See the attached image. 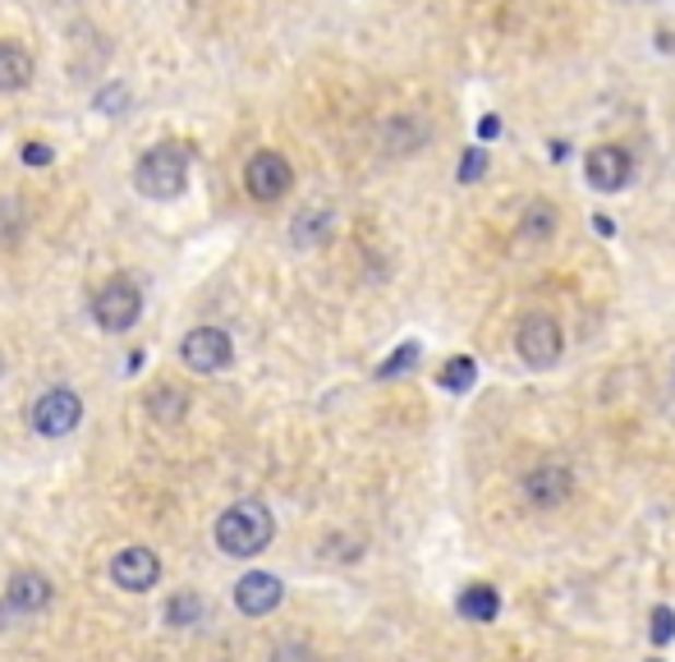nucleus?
<instances>
[{
	"mask_svg": "<svg viewBox=\"0 0 675 662\" xmlns=\"http://www.w3.org/2000/svg\"><path fill=\"white\" fill-rule=\"evenodd\" d=\"M110 580L129 593H143L162 580V561H156V552H147V547H125V552H116V561H110Z\"/></svg>",
	"mask_w": 675,
	"mask_h": 662,
	"instance_id": "1a4fd4ad",
	"label": "nucleus"
},
{
	"mask_svg": "<svg viewBox=\"0 0 675 662\" xmlns=\"http://www.w3.org/2000/svg\"><path fill=\"white\" fill-rule=\"evenodd\" d=\"M33 79V60L24 47H14V42H0V93H19V87H28Z\"/></svg>",
	"mask_w": 675,
	"mask_h": 662,
	"instance_id": "2eb2a0df",
	"label": "nucleus"
},
{
	"mask_svg": "<svg viewBox=\"0 0 675 662\" xmlns=\"http://www.w3.org/2000/svg\"><path fill=\"white\" fill-rule=\"evenodd\" d=\"M427 143V125L414 120V116H395L381 129V147L391 152V157H404V152H418Z\"/></svg>",
	"mask_w": 675,
	"mask_h": 662,
	"instance_id": "4468645a",
	"label": "nucleus"
},
{
	"mask_svg": "<svg viewBox=\"0 0 675 662\" xmlns=\"http://www.w3.org/2000/svg\"><path fill=\"white\" fill-rule=\"evenodd\" d=\"M520 493H524V501L533 506V511H556L560 501H570L575 474H570V465H560V460H543V465H533L524 474Z\"/></svg>",
	"mask_w": 675,
	"mask_h": 662,
	"instance_id": "20e7f679",
	"label": "nucleus"
},
{
	"mask_svg": "<svg viewBox=\"0 0 675 662\" xmlns=\"http://www.w3.org/2000/svg\"><path fill=\"white\" fill-rule=\"evenodd\" d=\"M244 185H249L258 203H276V198H285V189L295 185V170H289L281 152H253L249 166H244Z\"/></svg>",
	"mask_w": 675,
	"mask_h": 662,
	"instance_id": "423d86ee",
	"label": "nucleus"
},
{
	"mask_svg": "<svg viewBox=\"0 0 675 662\" xmlns=\"http://www.w3.org/2000/svg\"><path fill=\"white\" fill-rule=\"evenodd\" d=\"M139 314H143V295L133 291L129 281L102 285L97 299H93V318H97L102 331H129L133 322H139Z\"/></svg>",
	"mask_w": 675,
	"mask_h": 662,
	"instance_id": "39448f33",
	"label": "nucleus"
},
{
	"mask_svg": "<svg viewBox=\"0 0 675 662\" xmlns=\"http://www.w3.org/2000/svg\"><path fill=\"white\" fill-rule=\"evenodd\" d=\"M514 350H520L524 368L547 373L566 355V331H560V322L552 314H524L520 331H514Z\"/></svg>",
	"mask_w": 675,
	"mask_h": 662,
	"instance_id": "7ed1b4c3",
	"label": "nucleus"
},
{
	"mask_svg": "<svg viewBox=\"0 0 675 662\" xmlns=\"http://www.w3.org/2000/svg\"><path fill=\"white\" fill-rule=\"evenodd\" d=\"M185 180H189V152L175 147V143L143 152V162L133 166V185H139V193H147V198L185 193Z\"/></svg>",
	"mask_w": 675,
	"mask_h": 662,
	"instance_id": "f03ea898",
	"label": "nucleus"
},
{
	"mask_svg": "<svg viewBox=\"0 0 675 662\" xmlns=\"http://www.w3.org/2000/svg\"><path fill=\"white\" fill-rule=\"evenodd\" d=\"M79 418H83V405H79V395L74 391H47L42 401L33 405V428L37 433H47V437H64V433H74L79 428Z\"/></svg>",
	"mask_w": 675,
	"mask_h": 662,
	"instance_id": "6e6552de",
	"label": "nucleus"
},
{
	"mask_svg": "<svg viewBox=\"0 0 675 662\" xmlns=\"http://www.w3.org/2000/svg\"><path fill=\"white\" fill-rule=\"evenodd\" d=\"M556 230V208L552 203H533L524 212V239H547Z\"/></svg>",
	"mask_w": 675,
	"mask_h": 662,
	"instance_id": "6ab92c4d",
	"label": "nucleus"
},
{
	"mask_svg": "<svg viewBox=\"0 0 675 662\" xmlns=\"http://www.w3.org/2000/svg\"><path fill=\"white\" fill-rule=\"evenodd\" d=\"M652 645H671V639H675V612L662 603V607H652Z\"/></svg>",
	"mask_w": 675,
	"mask_h": 662,
	"instance_id": "412c9836",
	"label": "nucleus"
},
{
	"mask_svg": "<svg viewBox=\"0 0 675 662\" xmlns=\"http://www.w3.org/2000/svg\"><path fill=\"white\" fill-rule=\"evenodd\" d=\"M483 170H487V147H469L460 162V185H474Z\"/></svg>",
	"mask_w": 675,
	"mask_h": 662,
	"instance_id": "b1692460",
	"label": "nucleus"
},
{
	"mask_svg": "<svg viewBox=\"0 0 675 662\" xmlns=\"http://www.w3.org/2000/svg\"><path fill=\"white\" fill-rule=\"evenodd\" d=\"M198 612H202V603L193 599V593H185V599H175V603L166 607V616H170V622H175V626H189V622H193V616H198Z\"/></svg>",
	"mask_w": 675,
	"mask_h": 662,
	"instance_id": "393cba45",
	"label": "nucleus"
},
{
	"mask_svg": "<svg viewBox=\"0 0 675 662\" xmlns=\"http://www.w3.org/2000/svg\"><path fill=\"white\" fill-rule=\"evenodd\" d=\"M24 162H28V166H47V162H51V147H47V143H28V147H24Z\"/></svg>",
	"mask_w": 675,
	"mask_h": 662,
	"instance_id": "bb28decb",
	"label": "nucleus"
},
{
	"mask_svg": "<svg viewBox=\"0 0 675 662\" xmlns=\"http://www.w3.org/2000/svg\"><path fill=\"white\" fill-rule=\"evenodd\" d=\"M272 539H276V520L262 501H235L216 520V547L225 557H258Z\"/></svg>",
	"mask_w": 675,
	"mask_h": 662,
	"instance_id": "f257e3e1",
	"label": "nucleus"
},
{
	"mask_svg": "<svg viewBox=\"0 0 675 662\" xmlns=\"http://www.w3.org/2000/svg\"><path fill=\"white\" fill-rule=\"evenodd\" d=\"M455 612L464 616V622H474V626H492L501 616V593L492 584H469L455 599Z\"/></svg>",
	"mask_w": 675,
	"mask_h": 662,
	"instance_id": "f8f14e48",
	"label": "nucleus"
},
{
	"mask_svg": "<svg viewBox=\"0 0 675 662\" xmlns=\"http://www.w3.org/2000/svg\"><path fill=\"white\" fill-rule=\"evenodd\" d=\"M285 599V584L276 576H267V570H253V576H244L235 584V603L244 616H267V612H276Z\"/></svg>",
	"mask_w": 675,
	"mask_h": 662,
	"instance_id": "9b49d317",
	"label": "nucleus"
},
{
	"mask_svg": "<svg viewBox=\"0 0 675 662\" xmlns=\"http://www.w3.org/2000/svg\"><path fill=\"white\" fill-rule=\"evenodd\" d=\"M272 662H312V653L304 645H285V649L272 653Z\"/></svg>",
	"mask_w": 675,
	"mask_h": 662,
	"instance_id": "a878e982",
	"label": "nucleus"
},
{
	"mask_svg": "<svg viewBox=\"0 0 675 662\" xmlns=\"http://www.w3.org/2000/svg\"><path fill=\"white\" fill-rule=\"evenodd\" d=\"M185 401H189L185 391H175V387H156V391L147 395V414L156 418V424H179V418H185Z\"/></svg>",
	"mask_w": 675,
	"mask_h": 662,
	"instance_id": "dca6fc26",
	"label": "nucleus"
},
{
	"mask_svg": "<svg viewBox=\"0 0 675 662\" xmlns=\"http://www.w3.org/2000/svg\"><path fill=\"white\" fill-rule=\"evenodd\" d=\"M125 106H129V87L125 83H106L97 93V110H106V116H120Z\"/></svg>",
	"mask_w": 675,
	"mask_h": 662,
	"instance_id": "4be33fe9",
	"label": "nucleus"
},
{
	"mask_svg": "<svg viewBox=\"0 0 675 662\" xmlns=\"http://www.w3.org/2000/svg\"><path fill=\"white\" fill-rule=\"evenodd\" d=\"M327 235H331V212H299L295 226H289V239H295V245H304V249L322 245Z\"/></svg>",
	"mask_w": 675,
	"mask_h": 662,
	"instance_id": "f3484780",
	"label": "nucleus"
},
{
	"mask_svg": "<svg viewBox=\"0 0 675 662\" xmlns=\"http://www.w3.org/2000/svg\"><path fill=\"white\" fill-rule=\"evenodd\" d=\"M497 134H501V120H497V116H483V120H478V139H483V143H492Z\"/></svg>",
	"mask_w": 675,
	"mask_h": 662,
	"instance_id": "cd10ccee",
	"label": "nucleus"
},
{
	"mask_svg": "<svg viewBox=\"0 0 675 662\" xmlns=\"http://www.w3.org/2000/svg\"><path fill=\"white\" fill-rule=\"evenodd\" d=\"M671 368H675V364H671Z\"/></svg>",
	"mask_w": 675,
	"mask_h": 662,
	"instance_id": "c756f323",
	"label": "nucleus"
},
{
	"mask_svg": "<svg viewBox=\"0 0 675 662\" xmlns=\"http://www.w3.org/2000/svg\"><path fill=\"white\" fill-rule=\"evenodd\" d=\"M583 170H589V185L602 189V193H620L629 185V152L616 147V143H602L589 152V162H583Z\"/></svg>",
	"mask_w": 675,
	"mask_h": 662,
	"instance_id": "9d476101",
	"label": "nucleus"
},
{
	"mask_svg": "<svg viewBox=\"0 0 675 662\" xmlns=\"http://www.w3.org/2000/svg\"><path fill=\"white\" fill-rule=\"evenodd\" d=\"M418 355H423V350H418V341H404V345L395 350V355H391L387 364L377 368V378H381V382H387V378H400V373H410V368L418 364Z\"/></svg>",
	"mask_w": 675,
	"mask_h": 662,
	"instance_id": "aec40b11",
	"label": "nucleus"
},
{
	"mask_svg": "<svg viewBox=\"0 0 675 662\" xmlns=\"http://www.w3.org/2000/svg\"><path fill=\"white\" fill-rule=\"evenodd\" d=\"M51 603V580L37 576V570H19L10 580V607L14 612H42Z\"/></svg>",
	"mask_w": 675,
	"mask_h": 662,
	"instance_id": "ddd939ff",
	"label": "nucleus"
},
{
	"mask_svg": "<svg viewBox=\"0 0 675 662\" xmlns=\"http://www.w3.org/2000/svg\"><path fill=\"white\" fill-rule=\"evenodd\" d=\"M28 226V212L19 203H0V239H14L19 230Z\"/></svg>",
	"mask_w": 675,
	"mask_h": 662,
	"instance_id": "5701e85b",
	"label": "nucleus"
},
{
	"mask_svg": "<svg viewBox=\"0 0 675 662\" xmlns=\"http://www.w3.org/2000/svg\"><path fill=\"white\" fill-rule=\"evenodd\" d=\"M648 662H662V658H648Z\"/></svg>",
	"mask_w": 675,
	"mask_h": 662,
	"instance_id": "c85d7f7f",
	"label": "nucleus"
},
{
	"mask_svg": "<svg viewBox=\"0 0 675 662\" xmlns=\"http://www.w3.org/2000/svg\"><path fill=\"white\" fill-rule=\"evenodd\" d=\"M179 355H185V364L193 373H221V368H230L235 345L221 327H193L185 336V345H179Z\"/></svg>",
	"mask_w": 675,
	"mask_h": 662,
	"instance_id": "0eeeda50",
	"label": "nucleus"
},
{
	"mask_svg": "<svg viewBox=\"0 0 675 662\" xmlns=\"http://www.w3.org/2000/svg\"><path fill=\"white\" fill-rule=\"evenodd\" d=\"M474 378H478V364L469 359V355H455V359L446 364V373H441V387L460 395V391H469V387H474Z\"/></svg>",
	"mask_w": 675,
	"mask_h": 662,
	"instance_id": "a211bd4d",
	"label": "nucleus"
}]
</instances>
